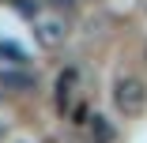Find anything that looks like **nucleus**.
<instances>
[{
	"mask_svg": "<svg viewBox=\"0 0 147 143\" xmlns=\"http://www.w3.org/2000/svg\"><path fill=\"white\" fill-rule=\"evenodd\" d=\"M113 105L121 109L125 117H140V113L147 109V87H143V79L121 75L113 83Z\"/></svg>",
	"mask_w": 147,
	"mask_h": 143,
	"instance_id": "nucleus-1",
	"label": "nucleus"
},
{
	"mask_svg": "<svg viewBox=\"0 0 147 143\" xmlns=\"http://www.w3.org/2000/svg\"><path fill=\"white\" fill-rule=\"evenodd\" d=\"M34 38H38V45H45V49L64 45V38H68L64 15H38V19H34Z\"/></svg>",
	"mask_w": 147,
	"mask_h": 143,
	"instance_id": "nucleus-2",
	"label": "nucleus"
},
{
	"mask_svg": "<svg viewBox=\"0 0 147 143\" xmlns=\"http://www.w3.org/2000/svg\"><path fill=\"white\" fill-rule=\"evenodd\" d=\"M72 94H76V72L68 68L61 79H57V105L68 109V105H72Z\"/></svg>",
	"mask_w": 147,
	"mask_h": 143,
	"instance_id": "nucleus-3",
	"label": "nucleus"
},
{
	"mask_svg": "<svg viewBox=\"0 0 147 143\" xmlns=\"http://www.w3.org/2000/svg\"><path fill=\"white\" fill-rule=\"evenodd\" d=\"M0 83H4V87H15V91L34 87V79L26 75V72H0Z\"/></svg>",
	"mask_w": 147,
	"mask_h": 143,
	"instance_id": "nucleus-4",
	"label": "nucleus"
},
{
	"mask_svg": "<svg viewBox=\"0 0 147 143\" xmlns=\"http://www.w3.org/2000/svg\"><path fill=\"white\" fill-rule=\"evenodd\" d=\"M91 136H94V143H109L113 139V128L106 124V117H98V113L91 117Z\"/></svg>",
	"mask_w": 147,
	"mask_h": 143,
	"instance_id": "nucleus-5",
	"label": "nucleus"
},
{
	"mask_svg": "<svg viewBox=\"0 0 147 143\" xmlns=\"http://www.w3.org/2000/svg\"><path fill=\"white\" fill-rule=\"evenodd\" d=\"M57 4H72V0H57Z\"/></svg>",
	"mask_w": 147,
	"mask_h": 143,
	"instance_id": "nucleus-6",
	"label": "nucleus"
}]
</instances>
